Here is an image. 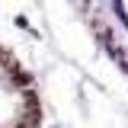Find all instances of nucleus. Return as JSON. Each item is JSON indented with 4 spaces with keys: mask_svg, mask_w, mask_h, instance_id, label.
I'll list each match as a JSON object with an SVG mask.
<instances>
[{
    "mask_svg": "<svg viewBox=\"0 0 128 128\" xmlns=\"http://www.w3.org/2000/svg\"><path fill=\"white\" fill-rule=\"evenodd\" d=\"M45 106L32 74L6 45H0V128H42Z\"/></svg>",
    "mask_w": 128,
    "mask_h": 128,
    "instance_id": "nucleus-1",
    "label": "nucleus"
}]
</instances>
